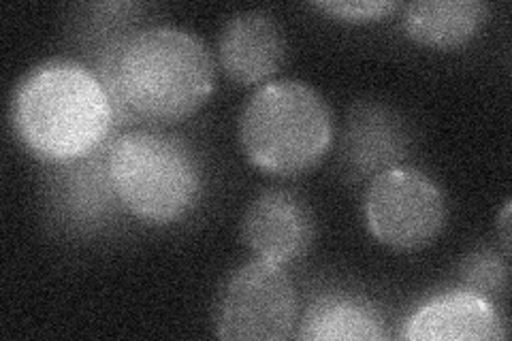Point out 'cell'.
<instances>
[{
    "mask_svg": "<svg viewBox=\"0 0 512 341\" xmlns=\"http://www.w3.org/2000/svg\"><path fill=\"white\" fill-rule=\"evenodd\" d=\"M107 167L120 205L150 224L184 218L203 190L201 165L188 145L148 128L111 141Z\"/></svg>",
    "mask_w": 512,
    "mask_h": 341,
    "instance_id": "4",
    "label": "cell"
},
{
    "mask_svg": "<svg viewBox=\"0 0 512 341\" xmlns=\"http://www.w3.org/2000/svg\"><path fill=\"white\" fill-rule=\"evenodd\" d=\"M299 337L308 341H376L387 337V329L372 303L327 295L312 303L303 316Z\"/></svg>",
    "mask_w": 512,
    "mask_h": 341,
    "instance_id": "12",
    "label": "cell"
},
{
    "mask_svg": "<svg viewBox=\"0 0 512 341\" xmlns=\"http://www.w3.org/2000/svg\"><path fill=\"white\" fill-rule=\"evenodd\" d=\"M11 120L32 154L64 165L103 148L116 111L99 75L82 62L54 58L24 75Z\"/></svg>",
    "mask_w": 512,
    "mask_h": 341,
    "instance_id": "2",
    "label": "cell"
},
{
    "mask_svg": "<svg viewBox=\"0 0 512 341\" xmlns=\"http://www.w3.org/2000/svg\"><path fill=\"white\" fill-rule=\"evenodd\" d=\"M504 322L491 299L474 290H453L429 299L404 329L410 341H478L504 339Z\"/></svg>",
    "mask_w": 512,
    "mask_h": 341,
    "instance_id": "9",
    "label": "cell"
},
{
    "mask_svg": "<svg viewBox=\"0 0 512 341\" xmlns=\"http://www.w3.org/2000/svg\"><path fill=\"white\" fill-rule=\"evenodd\" d=\"M406 143L404 124L387 107H357L346 128V167L359 177L378 175L397 167V162L406 154Z\"/></svg>",
    "mask_w": 512,
    "mask_h": 341,
    "instance_id": "10",
    "label": "cell"
},
{
    "mask_svg": "<svg viewBox=\"0 0 512 341\" xmlns=\"http://www.w3.org/2000/svg\"><path fill=\"white\" fill-rule=\"evenodd\" d=\"M489 5L480 0H419L404 11L406 35L427 47H459L483 28Z\"/></svg>",
    "mask_w": 512,
    "mask_h": 341,
    "instance_id": "11",
    "label": "cell"
},
{
    "mask_svg": "<svg viewBox=\"0 0 512 341\" xmlns=\"http://www.w3.org/2000/svg\"><path fill=\"white\" fill-rule=\"evenodd\" d=\"M114 111L152 122L192 116L214 90L216 62L195 32L175 26L137 30L101 64Z\"/></svg>",
    "mask_w": 512,
    "mask_h": 341,
    "instance_id": "1",
    "label": "cell"
},
{
    "mask_svg": "<svg viewBox=\"0 0 512 341\" xmlns=\"http://www.w3.org/2000/svg\"><path fill=\"white\" fill-rule=\"evenodd\" d=\"M461 278L466 280L468 290L478 292L487 299H491L498 292L506 290V265L498 254L493 252H476L472 254L461 267Z\"/></svg>",
    "mask_w": 512,
    "mask_h": 341,
    "instance_id": "14",
    "label": "cell"
},
{
    "mask_svg": "<svg viewBox=\"0 0 512 341\" xmlns=\"http://www.w3.org/2000/svg\"><path fill=\"white\" fill-rule=\"evenodd\" d=\"M297 290L284 265L256 258L231 273L216 305V335L227 341H282L297 322Z\"/></svg>",
    "mask_w": 512,
    "mask_h": 341,
    "instance_id": "5",
    "label": "cell"
},
{
    "mask_svg": "<svg viewBox=\"0 0 512 341\" xmlns=\"http://www.w3.org/2000/svg\"><path fill=\"white\" fill-rule=\"evenodd\" d=\"M242 237L263 261L278 265L297 261L308 252L314 239L310 207L291 190H265L246 211Z\"/></svg>",
    "mask_w": 512,
    "mask_h": 341,
    "instance_id": "7",
    "label": "cell"
},
{
    "mask_svg": "<svg viewBox=\"0 0 512 341\" xmlns=\"http://www.w3.org/2000/svg\"><path fill=\"white\" fill-rule=\"evenodd\" d=\"M239 141L256 169L278 177L301 175L331 148V109L306 81H267L242 111Z\"/></svg>",
    "mask_w": 512,
    "mask_h": 341,
    "instance_id": "3",
    "label": "cell"
},
{
    "mask_svg": "<svg viewBox=\"0 0 512 341\" xmlns=\"http://www.w3.org/2000/svg\"><path fill=\"white\" fill-rule=\"evenodd\" d=\"M367 229L395 250H416L434 241L446 224V201L429 175L391 167L372 177L365 194Z\"/></svg>",
    "mask_w": 512,
    "mask_h": 341,
    "instance_id": "6",
    "label": "cell"
},
{
    "mask_svg": "<svg viewBox=\"0 0 512 341\" xmlns=\"http://www.w3.org/2000/svg\"><path fill=\"white\" fill-rule=\"evenodd\" d=\"M101 150L103 148L64 165L67 173L60 180L62 205L79 222H94L101 216L105 218L111 205L120 203L107 167L109 145L105 152Z\"/></svg>",
    "mask_w": 512,
    "mask_h": 341,
    "instance_id": "13",
    "label": "cell"
},
{
    "mask_svg": "<svg viewBox=\"0 0 512 341\" xmlns=\"http://www.w3.org/2000/svg\"><path fill=\"white\" fill-rule=\"evenodd\" d=\"M314 7L335 20L367 24L384 20L399 9V3H391V0H325V3H314Z\"/></svg>",
    "mask_w": 512,
    "mask_h": 341,
    "instance_id": "15",
    "label": "cell"
},
{
    "mask_svg": "<svg viewBox=\"0 0 512 341\" xmlns=\"http://www.w3.org/2000/svg\"><path fill=\"white\" fill-rule=\"evenodd\" d=\"M218 56L222 71L235 84L259 86L282 67L286 56L284 32L267 11L237 13L220 32Z\"/></svg>",
    "mask_w": 512,
    "mask_h": 341,
    "instance_id": "8",
    "label": "cell"
},
{
    "mask_svg": "<svg viewBox=\"0 0 512 341\" xmlns=\"http://www.w3.org/2000/svg\"><path fill=\"white\" fill-rule=\"evenodd\" d=\"M508 216H510V201L506 203V207L502 211V241H504L506 254L510 250V220H508Z\"/></svg>",
    "mask_w": 512,
    "mask_h": 341,
    "instance_id": "16",
    "label": "cell"
}]
</instances>
